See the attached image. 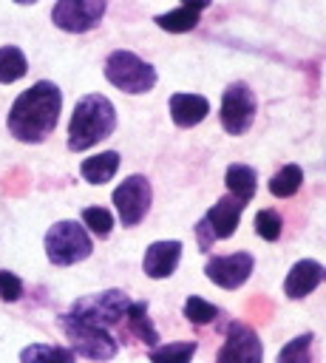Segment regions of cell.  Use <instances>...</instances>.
Segmentation results:
<instances>
[{"instance_id": "obj_12", "label": "cell", "mask_w": 326, "mask_h": 363, "mask_svg": "<svg viewBox=\"0 0 326 363\" xmlns=\"http://www.w3.org/2000/svg\"><path fill=\"white\" fill-rule=\"evenodd\" d=\"M179 261H181V241H153L145 250L142 269L147 278L162 281V278H170L176 272Z\"/></svg>"}, {"instance_id": "obj_20", "label": "cell", "mask_w": 326, "mask_h": 363, "mask_svg": "<svg viewBox=\"0 0 326 363\" xmlns=\"http://www.w3.org/2000/svg\"><path fill=\"white\" fill-rule=\"evenodd\" d=\"M196 340H173L162 346H150V363H190L196 354Z\"/></svg>"}, {"instance_id": "obj_14", "label": "cell", "mask_w": 326, "mask_h": 363, "mask_svg": "<svg viewBox=\"0 0 326 363\" xmlns=\"http://www.w3.org/2000/svg\"><path fill=\"white\" fill-rule=\"evenodd\" d=\"M323 275H326V272H323V264H317V261H312V258H303V261L292 264V269L286 272V281H283L286 298L300 301V298L312 295V292L320 286Z\"/></svg>"}, {"instance_id": "obj_19", "label": "cell", "mask_w": 326, "mask_h": 363, "mask_svg": "<svg viewBox=\"0 0 326 363\" xmlns=\"http://www.w3.org/2000/svg\"><path fill=\"white\" fill-rule=\"evenodd\" d=\"M20 363H77V354L65 346L31 343L20 352Z\"/></svg>"}, {"instance_id": "obj_31", "label": "cell", "mask_w": 326, "mask_h": 363, "mask_svg": "<svg viewBox=\"0 0 326 363\" xmlns=\"http://www.w3.org/2000/svg\"><path fill=\"white\" fill-rule=\"evenodd\" d=\"M14 3H20V6H31V3H37V0H14Z\"/></svg>"}, {"instance_id": "obj_28", "label": "cell", "mask_w": 326, "mask_h": 363, "mask_svg": "<svg viewBox=\"0 0 326 363\" xmlns=\"http://www.w3.org/2000/svg\"><path fill=\"white\" fill-rule=\"evenodd\" d=\"M23 295V281L14 272L0 269V298L3 301H17Z\"/></svg>"}, {"instance_id": "obj_23", "label": "cell", "mask_w": 326, "mask_h": 363, "mask_svg": "<svg viewBox=\"0 0 326 363\" xmlns=\"http://www.w3.org/2000/svg\"><path fill=\"white\" fill-rule=\"evenodd\" d=\"M198 17H201V11L181 6V9H173L167 14H159L156 23H159V28H164L170 34H184V31H193L198 26Z\"/></svg>"}, {"instance_id": "obj_1", "label": "cell", "mask_w": 326, "mask_h": 363, "mask_svg": "<svg viewBox=\"0 0 326 363\" xmlns=\"http://www.w3.org/2000/svg\"><path fill=\"white\" fill-rule=\"evenodd\" d=\"M60 108H62V91L54 82L40 79V82H34L31 88H26L14 99V105L9 108L6 128H9V133L17 142L40 145L57 128Z\"/></svg>"}, {"instance_id": "obj_26", "label": "cell", "mask_w": 326, "mask_h": 363, "mask_svg": "<svg viewBox=\"0 0 326 363\" xmlns=\"http://www.w3.org/2000/svg\"><path fill=\"white\" fill-rule=\"evenodd\" d=\"M82 227H88L99 238H108L111 235V227H113V216L105 207H85L82 210Z\"/></svg>"}, {"instance_id": "obj_4", "label": "cell", "mask_w": 326, "mask_h": 363, "mask_svg": "<svg viewBox=\"0 0 326 363\" xmlns=\"http://www.w3.org/2000/svg\"><path fill=\"white\" fill-rule=\"evenodd\" d=\"M105 79L125 94H147L156 85V68L133 51H113L105 60Z\"/></svg>"}, {"instance_id": "obj_21", "label": "cell", "mask_w": 326, "mask_h": 363, "mask_svg": "<svg viewBox=\"0 0 326 363\" xmlns=\"http://www.w3.org/2000/svg\"><path fill=\"white\" fill-rule=\"evenodd\" d=\"M300 184H303V170L298 164H283L278 173H272L269 193L275 199H289V196H295L300 190Z\"/></svg>"}, {"instance_id": "obj_11", "label": "cell", "mask_w": 326, "mask_h": 363, "mask_svg": "<svg viewBox=\"0 0 326 363\" xmlns=\"http://www.w3.org/2000/svg\"><path fill=\"white\" fill-rule=\"evenodd\" d=\"M255 258L249 252H230V255H213L204 267L207 278L221 289H238L252 275Z\"/></svg>"}, {"instance_id": "obj_18", "label": "cell", "mask_w": 326, "mask_h": 363, "mask_svg": "<svg viewBox=\"0 0 326 363\" xmlns=\"http://www.w3.org/2000/svg\"><path fill=\"white\" fill-rule=\"evenodd\" d=\"M224 182H227V190L241 201H249L255 196V187H258V176L249 164H230Z\"/></svg>"}, {"instance_id": "obj_22", "label": "cell", "mask_w": 326, "mask_h": 363, "mask_svg": "<svg viewBox=\"0 0 326 363\" xmlns=\"http://www.w3.org/2000/svg\"><path fill=\"white\" fill-rule=\"evenodd\" d=\"M28 71V60L26 54L17 48V45H3L0 48V82L9 85V82H17L23 79Z\"/></svg>"}, {"instance_id": "obj_5", "label": "cell", "mask_w": 326, "mask_h": 363, "mask_svg": "<svg viewBox=\"0 0 326 363\" xmlns=\"http://www.w3.org/2000/svg\"><path fill=\"white\" fill-rule=\"evenodd\" d=\"M130 306V298L122 292V289H105V292H96V295H85V298H77L71 303V309L65 315L82 320V323H91V326H113L125 318Z\"/></svg>"}, {"instance_id": "obj_2", "label": "cell", "mask_w": 326, "mask_h": 363, "mask_svg": "<svg viewBox=\"0 0 326 363\" xmlns=\"http://www.w3.org/2000/svg\"><path fill=\"white\" fill-rule=\"evenodd\" d=\"M116 128V108L102 94H85L77 99L68 122V150L79 153L108 139Z\"/></svg>"}, {"instance_id": "obj_27", "label": "cell", "mask_w": 326, "mask_h": 363, "mask_svg": "<svg viewBox=\"0 0 326 363\" xmlns=\"http://www.w3.org/2000/svg\"><path fill=\"white\" fill-rule=\"evenodd\" d=\"M281 230H283V218L275 210H258V216H255V233L264 241H278L281 238Z\"/></svg>"}, {"instance_id": "obj_8", "label": "cell", "mask_w": 326, "mask_h": 363, "mask_svg": "<svg viewBox=\"0 0 326 363\" xmlns=\"http://www.w3.org/2000/svg\"><path fill=\"white\" fill-rule=\"evenodd\" d=\"M150 201H153V190H150V182L139 173L128 176L116 190H113V204H116V213H119V221L122 227H136L147 210H150Z\"/></svg>"}, {"instance_id": "obj_3", "label": "cell", "mask_w": 326, "mask_h": 363, "mask_svg": "<svg viewBox=\"0 0 326 363\" xmlns=\"http://www.w3.org/2000/svg\"><path fill=\"white\" fill-rule=\"evenodd\" d=\"M94 244L82 224L77 221H57L45 233V258L54 267H71L91 255Z\"/></svg>"}, {"instance_id": "obj_30", "label": "cell", "mask_w": 326, "mask_h": 363, "mask_svg": "<svg viewBox=\"0 0 326 363\" xmlns=\"http://www.w3.org/2000/svg\"><path fill=\"white\" fill-rule=\"evenodd\" d=\"M213 0H181V6H187V9H196V11H201V9H207Z\"/></svg>"}, {"instance_id": "obj_9", "label": "cell", "mask_w": 326, "mask_h": 363, "mask_svg": "<svg viewBox=\"0 0 326 363\" xmlns=\"http://www.w3.org/2000/svg\"><path fill=\"white\" fill-rule=\"evenodd\" d=\"M105 14V0H57L51 9V23L68 34H85L99 26Z\"/></svg>"}, {"instance_id": "obj_15", "label": "cell", "mask_w": 326, "mask_h": 363, "mask_svg": "<svg viewBox=\"0 0 326 363\" xmlns=\"http://www.w3.org/2000/svg\"><path fill=\"white\" fill-rule=\"evenodd\" d=\"M210 113V102L201 94H173L170 96V116L179 128H193Z\"/></svg>"}, {"instance_id": "obj_10", "label": "cell", "mask_w": 326, "mask_h": 363, "mask_svg": "<svg viewBox=\"0 0 326 363\" xmlns=\"http://www.w3.org/2000/svg\"><path fill=\"white\" fill-rule=\"evenodd\" d=\"M215 363H264V343L255 329L232 320L224 332V343L215 354Z\"/></svg>"}, {"instance_id": "obj_13", "label": "cell", "mask_w": 326, "mask_h": 363, "mask_svg": "<svg viewBox=\"0 0 326 363\" xmlns=\"http://www.w3.org/2000/svg\"><path fill=\"white\" fill-rule=\"evenodd\" d=\"M244 207H247V201H241V199H235L232 193H227V196H221V199L207 210L204 224L210 227V233H213L215 238H230V235L235 233L238 221H241Z\"/></svg>"}, {"instance_id": "obj_7", "label": "cell", "mask_w": 326, "mask_h": 363, "mask_svg": "<svg viewBox=\"0 0 326 363\" xmlns=\"http://www.w3.org/2000/svg\"><path fill=\"white\" fill-rule=\"evenodd\" d=\"M258 113V99L252 94V88L247 82H232L227 85L224 96H221V128L230 133V136H241L249 130L252 119Z\"/></svg>"}, {"instance_id": "obj_24", "label": "cell", "mask_w": 326, "mask_h": 363, "mask_svg": "<svg viewBox=\"0 0 326 363\" xmlns=\"http://www.w3.org/2000/svg\"><path fill=\"white\" fill-rule=\"evenodd\" d=\"M312 340H315L312 332L292 337V340L278 352V363H312Z\"/></svg>"}, {"instance_id": "obj_25", "label": "cell", "mask_w": 326, "mask_h": 363, "mask_svg": "<svg viewBox=\"0 0 326 363\" xmlns=\"http://www.w3.org/2000/svg\"><path fill=\"white\" fill-rule=\"evenodd\" d=\"M181 312H184V318H187L190 323H196V326L213 323V320L218 318V306H213L210 301H204V298H198V295H190V298L184 301Z\"/></svg>"}, {"instance_id": "obj_17", "label": "cell", "mask_w": 326, "mask_h": 363, "mask_svg": "<svg viewBox=\"0 0 326 363\" xmlns=\"http://www.w3.org/2000/svg\"><path fill=\"white\" fill-rule=\"evenodd\" d=\"M125 320H128V329H130V335L136 340H142L145 346H156L159 343V332H156V326L147 318V303L130 301V306L125 312Z\"/></svg>"}, {"instance_id": "obj_6", "label": "cell", "mask_w": 326, "mask_h": 363, "mask_svg": "<svg viewBox=\"0 0 326 363\" xmlns=\"http://www.w3.org/2000/svg\"><path fill=\"white\" fill-rule=\"evenodd\" d=\"M60 326H62L65 337L71 340V352L74 354H82L88 360H111L119 352L116 337L108 329H102V326L82 323V320H77L71 315H62L60 318Z\"/></svg>"}, {"instance_id": "obj_16", "label": "cell", "mask_w": 326, "mask_h": 363, "mask_svg": "<svg viewBox=\"0 0 326 363\" xmlns=\"http://www.w3.org/2000/svg\"><path fill=\"white\" fill-rule=\"evenodd\" d=\"M116 170H119V153L116 150L96 153V156H91V159H85L79 164V173H82V179L88 184H105V182H111L116 176Z\"/></svg>"}, {"instance_id": "obj_29", "label": "cell", "mask_w": 326, "mask_h": 363, "mask_svg": "<svg viewBox=\"0 0 326 363\" xmlns=\"http://www.w3.org/2000/svg\"><path fill=\"white\" fill-rule=\"evenodd\" d=\"M196 235H198V247H201V252H207V250L213 247V241H215V235L210 233V227L204 224V218L196 224Z\"/></svg>"}]
</instances>
